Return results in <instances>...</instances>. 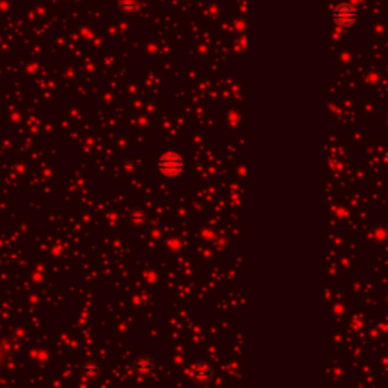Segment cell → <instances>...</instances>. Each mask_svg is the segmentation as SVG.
Wrapping results in <instances>:
<instances>
[{"label": "cell", "mask_w": 388, "mask_h": 388, "mask_svg": "<svg viewBox=\"0 0 388 388\" xmlns=\"http://www.w3.org/2000/svg\"><path fill=\"white\" fill-rule=\"evenodd\" d=\"M182 167V162L179 159V156H175V155H167L166 158H162L161 161V169L164 173L167 175H175L180 170Z\"/></svg>", "instance_id": "cell-2"}, {"label": "cell", "mask_w": 388, "mask_h": 388, "mask_svg": "<svg viewBox=\"0 0 388 388\" xmlns=\"http://www.w3.org/2000/svg\"><path fill=\"white\" fill-rule=\"evenodd\" d=\"M334 18L335 22L341 26H349L355 22L356 18V11L353 6L351 5H340L335 12H334Z\"/></svg>", "instance_id": "cell-1"}]
</instances>
